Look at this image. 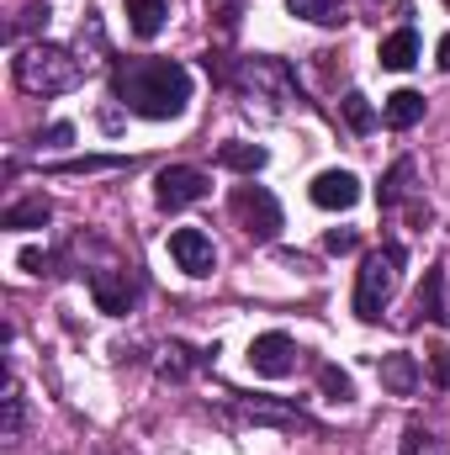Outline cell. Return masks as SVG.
<instances>
[{
    "mask_svg": "<svg viewBox=\"0 0 450 455\" xmlns=\"http://www.w3.org/2000/svg\"><path fill=\"white\" fill-rule=\"evenodd\" d=\"M228 207H233V218H238V228L254 238V243H270L276 233H281V202L265 191V186H238L233 196H228Z\"/></svg>",
    "mask_w": 450,
    "mask_h": 455,
    "instance_id": "cell-5",
    "label": "cell"
},
{
    "mask_svg": "<svg viewBox=\"0 0 450 455\" xmlns=\"http://www.w3.org/2000/svg\"><path fill=\"white\" fill-rule=\"evenodd\" d=\"M265 159H270V154H265L260 143H244V138H233V143L218 148V164L233 170V175H254V170H265Z\"/></svg>",
    "mask_w": 450,
    "mask_h": 455,
    "instance_id": "cell-17",
    "label": "cell"
},
{
    "mask_svg": "<svg viewBox=\"0 0 450 455\" xmlns=\"http://www.w3.org/2000/svg\"><path fill=\"white\" fill-rule=\"evenodd\" d=\"M318 387H324L329 403H350V397H355V381H350L339 365H324V371H318Z\"/></svg>",
    "mask_w": 450,
    "mask_h": 455,
    "instance_id": "cell-24",
    "label": "cell"
},
{
    "mask_svg": "<svg viewBox=\"0 0 450 455\" xmlns=\"http://www.w3.org/2000/svg\"><path fill=\"white\" fill-rule=\"evenodd\" d=\"M21 270L43 275V270H53V254H43V249H21Z\"/></svg>",
    "mask_w": 450,
    "mask_h": 455,
    "instance_id": "cell-30",
    "label": "cell"
},
{
    "mask_svg": "<svg viewBox=\"0 0 450 455\" xmlns=\"http://www.w3.org/2000/svg\"><path fill=\"white\" fill-rule=\"evenodd\" d=\"M170 259H175L186 275H213L218 249H213V238H207L202 228H175V233H170Z\"/></svg>",
    "mask_w": 450,
    "mask_h": 455,
    "instance_id": "cell-9",
    "label": "cell"
},
{
    "mask_svg": "<svg viewBox=\"0 0 450 455\" xmlns=\"http://www.w3.org/2000/svg\"><path fill=\"white\" fill-rule=\"evenodd\" d=\"M138 275L133 270H117V265H107V270H91V297H96V307L107 313V318H122V313H133V302H138Z\"/></svg>",
    "mask_w": 450,
    "mask_h": 455,
    "instance_id": "cell-8",
    "label": "cell"
},
{
    "mask_svg": "<svg viewBox=\"0 0 450 455\" xmlns=\"http://www.w3.org/2000/svg\"><path fill=\"white\" fill-rule=\"evenodd\" d=\"M112 96L149 122H170L191 101V75L175 59H122L112 75Z\"/></svg>",
    "mask_w": 450,
    "mask_h": 455,
    "instance_id": "cell-1",
    "label": "cell"
},
{
    "mask_svg": "<svg viewBox=\"0 0 450 455\" xmlns=\"http://www.w3.org/2000/svg\"><path fill=\"white\" fill-rule=\"evenodd\" d=\"M414 180H419V164H414V159H398V164L382 175L376 202H382V207H403V202L414 196Z\"/></svg>",
    "mask_w": 450,
    "mask_h": 455,
    "instance_id": "cell-13",
    "label": "cell"
},
{
    "mask_svg": "<svg viewBox=\"0 0 450 455\" xmlns=\"http://www.w3.org/2000/svg\"><path fill=\"white\" fill-rule=\"evenodd\" d=\"M48 218H53L48 196H27V202L5 207V218H0V228H11V233H27V228H48Z\"/></svg>",
    "mask_w": 450,
    "mask_h": 455,
    "instance_id": "cell-19",
    "label": "cell"
},
{
    "mask_svg": "<svg viewBox=\"0 0 450 455\" xmlns=\"http://www.w3.org/2000/svg\"><path fill=\"white\" fill-rule=\"evenodd\" d=\"M308 196H313V207H324V212H350V207L360 202V180H355L350 170H324V175L308 186Z\"/></svg>",
    "mask_w": 450,
    "mask_h": 455,
    "instance_id": "cell-10",
    "label": "cell"
},
{
    "mask_svg": "<svg viewBox=\"0 0 450 455\" xmlns=\"http://www.w3.org/2000/svg\"><path fill=\"white\" fill-rule=\"evenodd\" d=\"M414 313H419V318H430V323H450L446 270H440V265H430V270H424V286H419V297H414Z\"/></svg>",
    "mask_w": 450,
    "mask_h": 455,
    "instance_id": "cell-11",
    "label": "cell"
},
{
    "mask_svg": "<svg viewBox=\"0 0 450 455\" xmlns=\"http://www.w3.org/2000/svg\"><path fill=\"white\" fill-rule=\"evenodd\" d=\"M382 116H387V127L408 132V127H419V122H424V96H419V91H392V96H387V107H382Z\"/></svg>",
    "mask_w": 450,
    "mask_h": 455,
    "instance_id": "cell-16",
    "label": "cell"
},
{
    "mask_svg": "<svg viewBox=\"0 0 450 455\" xmlns=\"http://www.w3.org/2000/svg\"><path fill=\"white\" fill-rule=\"evenodd\" d=\"M244 408V419H254V424H281V429H313V419L302 413V408H281V403H238Z\"/></svg>",
    "mask_w": 450,
    "mask_h": 455,
    "instance_id": "cell-18",
    "label": "cell"
},
{
    "mask_svg": "<svg viewBox=\"0 0 450 455\" xmlns=\"http://www.w3.org/2000/svg\"><path fill=\"white\" fill-rule=\"evenodd\" d=\"M440 69H450V32L440 37Z\"/></svg>",
    "mask_w": 450,
    "mask_h": 455,
    "instance_id": "cell-32",
    "label": "cell"
},
{
    "mask_svg": "<svg viewBox=\"0 0 450 455\" xmlns=\"http://www.w3.org/2000/svg\"><path fill=\"white\" fill-rule=\"evenodd\" d=\"M159 371L181 381V376L191 371V349H186V344H165V360H159Z\"/></svg>",
    "mask_w": 450,
    "mask_h": 455,
    "instance_id": "cell-28",
    "label": "cell"
},
{
    "mask_svg": "<svg viewBox=\"0 0 450 455\" xmlns=\"http://www.w3.org/2000/svg\"><path fill=\"white\" fill-rule=\"evenodd\" d=\"M286 11L313 21V27H339L344 21V0H286Z\"/></svg>",
    "mask_w": 450,
    "mask_h": 455,
    "instance_id": "cell-20",
    "label": "cell"
},
{
    "mask_svg": "<svg viewBox=\"0 0 450 455\" xmlns=\"http://www.w3.org/2000/svg\"><path fill=\"white\" fill-rule=\"evenodd\" d=\"M355 243H360L355 228H329V233H324V249H329V254H350Z\"/></svg>",
    "mask_w": 450,
    "mask_h": 455,
    "instance_id": "cell-29",
    "label": "cell"
},
{
    "mask_svg": "<svg viewBox=\"0 0 450 455\" xmlns=\"http://www.w3.org/2000/svg\"><path fill=\"white\" fill-rule=\"evenodd\" d=\"M297 339L292 334H281V329H270V334H254L249 339V371L254 376H270V381H281V376H292L297 371Z\"/></svg>",
    "mask_w": 450,
    "mask_h": 455,
    "instance_id": "cell-6",
    "label": "cell"
},
{
    "mask_svg": "<svg viewBox=\"0 0 450 455\" xmlns=\"http://www.w3.org/2000/svg\"><path fill=\"white\" fill-rule=\"evenodd\" d=\"M85 69L91 64L80 53L59 48V43H32V48L16 53V85L32 91V96H64L85 80Z\"/></svg>",
    "mask_w": 450,
    "mask_h": 455,
    "instance_id": "cell-2",
    "label": "cell"
},
{
    "mask_svg": "<svg viewBox=\"0 0 450 455\" xmlns=\"http://www.w3.org/2000/svg\"><path fill=\"white\" fill-rule=\"evenodd\" d=\"M376 59H382V69H398V75L414 69L419 64V32L414 27H398L392 37H382V53Z\"/></svg>",
    "mask_w": 450,
    "mask_h": 455,
    "instance_id": "cell-12",
    "label": "cell"
},
{
    "mask_svg": "<svg viewBox=\"0 0 450 455\" xmlns=\"http://www.w3.org/2000/svg\"><path fill=\"white\" fill-rule=\"evenodd\" d=\"M165 16H170V0H127V27H133V37H159V27H165Z\"/></svg>",
    "mask_w": 450,
    "mask_h": 455,
    "instance_id": "cell-15",
    "label": "cell"
},
{
    "mask_svg": "<svg viewBox=\"0 0 450 455\" xmlns=\"http://www.w3.org/2000/svg\"><path fill=\"white\" fill-rule=\"evenodd\" d=\"M207 69H218L228 85L244 96V107L254 112V101H276V112L281 107H292V101H302L297 96V80H292V69L281 64V59H270V53H249V59H238L233 69L228 64H207Z\"/></svg>",
    "mask_w": 450,
    "mask_h": 455,
    "instance_id": "cell-3",
    "label": "cell"
},
{
    "mask_svg": "<svg viewBox=\"0 0 450 455\" xmlns=\"http://www.w3.org/2000/svg\"><path fill=\"white\" fill-rule=\"evenodd\" d=\"M101 455H107V451H101Z\"/></svg>",
    "mask_w": 450,
    "mask_h": 455,
    "instance_id": "cell-33",
    "label": "cell"
},
{
    "mask_svg": "<svg viewBox=\"0 0 450 455\" xmlns=\"http://www.w3.org/2000/svg\"><path fill=\"white\" fill-rule=\"evenodd\" d=\"M202 196H207V175L191 170V164H170V170H159V180H154V202H159L165 212L197 207Z\"/></svg>",
    "mask_w": 450,
    "mask_h": 455,
    "instance_id": "cell-7",
    "label": "cell"
},
{
    "mask_svg": "<svg viewBox=\"0 0 450 455\" xmlns=\"http://www.w3.org/2000/svg\"><path fill=\"white\" fill-rule=\"evenodd\" d=\"M382 387L392 397H414L419 392V360L414 355H382Z\"/></svg>",
    "mask_w": 450,
    "mask_h": 455,
    "instance_id": "cell-14",
    "label": "cell"
},
{
    "mask_svg": "<svg viewBox=\"0 0 450 455\" xmlns=\"http://www.w3.org/2000/svg\"><path fill=\"white\" fill-rule=\"evenodd\" d=\"M5 424H0V435L5 440H21V429H27V397H21V387L16 381H5Z\"/></svg>",
    "mask_w": 450,
    "mask_h": 455,
    "instance_id": "cell-21",
    "label": "cell"
},
{
    "mask_svg": "<svg viewBox=\"0 0 450 455\" xmlns=\"http://www.w3.org/2000/svg\"><path fill=\"white\" fill-rule=\"evenodd\" d=\"M403 455H446V440H440L435 429H424V424H408V435H403Z\"/></svg>",
    "mask_w": 450,
    "mask_h": 455,
    "instance_id": "cell-23",
    "label": "cell"
},
{
    "mask_svg": "<svg viewBox=\"0 0 450 455\" xmlns=\"http://www.w3.org/2000/svg\"><path fill=\"white\" fill-rule=\"evenodd\" d=\"M207 16L218 21L223 37H233L238 32V16H244V0H207Z\"/></svg>",
    "mask_w": 450,
    "mask_h": 455,
    "instance_id": "cell-25",
    "label": "cell"
},
{
    "mask_svg": "<svg viewBox=\"0 0 450 455\" xmlns=\"http://www.w3.org/2000/svg\"><path fill=\"white\" fill-rule=\"evenodd\" d=\"M403 259H408L403 243H382L376 254H366V265H360V275H355V318H360V323H376V318L387 313V302L398 297Z\"/></svg>",
    "mask_w": 450,
    "mask_h": 455,
    "instance_id": "cell-4",
    "label": "cell"
},
{
    "mask_svg": "<svg viewBox=\"0 0 450 455\" xmlns=\"http://www.w3.org/2000/svg\"><path fill=\"white\" fill-rule=\"evenodd\" d=\"M339 112H344V122H350L355 132H371V127H376V112H371V101H366L360 91H344V101H339Z\"/></svg>",
    "mask_w": 450,
    "mask_h": 455,
    "instance_id": "cell-22",
    "label": "cell"
},
{
    "mask_svg": "<svg viewBox=\"0 0 450 455\" xmlns=\"http://www.w3.org/2000/svg\"><path fill=\"white\" fill-rule=\"evenodd\" d=\"M32 27H48V0H32V5L11 21V43H16L21 32H32Z\"/></svg>",
    "mask_w": 450,
    "mask_h": 455,
    "instance_id": "cell-26",
    "label": "cell"
},
{
    "mask_svg": "<svg viewBox=\"0 0 450 455\" xmlns=\"http://www.w3.org/2000/svg\"><path fill=\"white\" fill-rule=\"evenodd\" d=\"M424 355H430V381H435L440 392H450V349L446 344H430Z\"/></svg>",
    "mask_w": 450,
    "mask_h": 455,
    "instance_id": "cell-27",
    "label": "cell"
},
{
    "mask_svg": "<svg viewBox=\"0 0 450 455\" xmlns=\"http://www.w3.org/2000/svg\"><path fill=\"white\" fill-rule=\"evenodd\" d=\"M69 138H75V127H69V122H53V127L43 132V143H48V148H59V143H69Z\"/></svg>",
    "mask_w": 450,
    "mask_h": 455,
    "instance_id": "cell-31",
    "label": "cell"
}]
</instances>
